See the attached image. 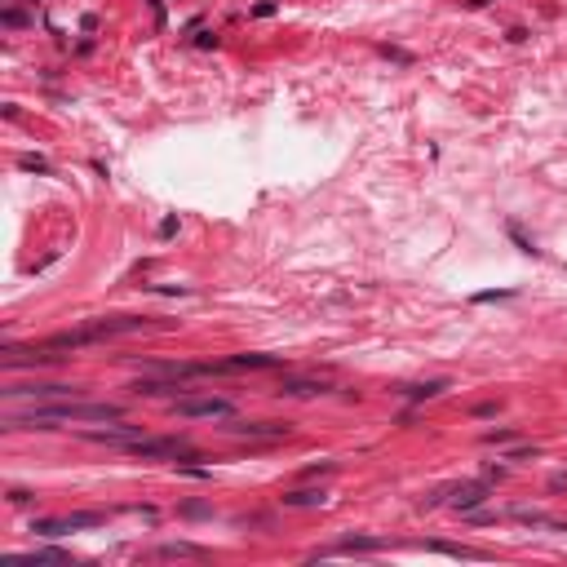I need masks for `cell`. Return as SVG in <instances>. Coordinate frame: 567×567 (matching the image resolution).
<instances>
[{
	"instance_id": "6da1fadb",
	"label": "cell",
	"mask_w": 567,
	"mask_h": 567,
	"mask_svg": "<svg viewBox=\"0 0 567 567\" xmlns=\"http://www.w3.org/2000/svg\"><path fill=\"white\" fill-rule=\"evenodd\" d=\"M120 413H125L120 404H35L31 413H9L5 430H54L58 421H120Z\"/></svg>"
},
{
	"instance_id": "7a4b0ae2",
	"label": "cell",
	"mask_w": 567,
	"mask_h": 567,
	"mask_svg": "<svg viewBox=\"0 0 567 567\" xmlns=\"http://www.w3.org/2000/svg\"><path fill=\"white\" fill-rule=\"evenodd\" d=\"M106 514L98 510H76V514H63V518H35L31 532L35 536H67V532H84V527H98Z\"/></svg>"
},
{
	"instance_id": "3957f363",
	"label": "cell",
	"mask_w": 567,
	"mask_h": 567,
	"mask_svg": "<svg viewBox=\"0 0 567 567\" xmlns=\"http://www.w3.org/2000/svg\"><path fill=\"white\" fill-rule=\"evenodd\" d=\"M125 448L134 456H147V461L151 456H173V461L177 456H195V448H191L186 439H134V443H125Z\"/></svg>"
},
{
	"instance_id": "277c9868",
	"label": "cell",
	"mask_w": 567,
	"mask_h": 567,
	"mask_svg": "<svg viewBox=\"0 0 567 567\" xmlns=\"http://www.w3.org/2000/svg\"><path fill=\"white\" fill-rule=\"evenodd\" d=\"M80 394V385H63V381H31V385H5V399H67Z\"/></svg>"
},
{
	"instance_id": "5b68a950",
	"label": "cell",
	"mask_w": 567,
	"mask_h": 567,
	"mask_svg": "<svg viewBox=\"0 0 567 567\" xmlns=\"http://www.w3.org/2000/svg\"><path fill=\"white\" fill-rule=\"evenodd\" d=\"M173 413L177 417H231L235 413V404L231 399H186V394H177L173 399Z\"/></svg>"
},
{
	"instance_id": "8992f818",
	"label": "cell",
	"mask_w": 567,
	"mask_h": 567,
	"mask_svg": "<svg viewBox=\"0 0 567 567\" xmlns=\"http://www.w3.org/2000/svg\"><path fill=\"white\" fill-rule=\"evenodd\" d=\"M488 492H492V479H484V484H456L448 505H452L456 514H470L474 505H484V501H488Z\"/></svg>"
},
{
	"instance_id": "52a82bcc",
	"label": "cell",
	"mask_w": 567,
	"mask_h": 567,
	"mask_svg": "<svg viewBox=\"0 0 567 567\" xmlns=\"http://www.w3.org/2000/svg\"><path fill=\"white\" fill-rule=\"evenodd\" d=\"M231 434H244V439H288V421H239V426H226Z\"/></svg>"
},
{
	"instance_id": "ba28073f",
	"label": "cell",
	"mask_w": 567,
	"mask_h": 567,
	"mask_svg": "<svg viewBox=\"0 0 567 567\" xmlns=\"http://www.w3.org/2000/svg\"><path fill=\"white\" fill-rule=\"evenodd\" d=\"M280 355H235V359H217L213 372H253V368H280Z\"/></svg>"
},
{
	"instance_id": "9c48e42d",
	"label": "cell",
	"mask_w": 567,
	"mask_h": 567,
	"mask_svg": "<svg viewBox=\"0 0 567 567\" xmlns=\"http://www.w3.org/2000/svg\"><path fill=\"white\" fill-rule=\"evenodd\" d=\"M84 439L89 443H134V439H142V426H106V430H84Z\"/></svg>"
},
{
	"instance_id": "30bf717a",
	"label": "cell",
	"mask_w": 567,
	"mask_h": 567,
	"mask_svg": "<svg viewBox=\"0 0 567 567\" xmlns=\"http://www.w3.org/2000/svg\"><path fill=\"white\" fill-rule=\"evenodd\" d=\"M324 390H333L328 381H310V377H288L280 385V394H288V399H310V394H324Z\"/></svg>"
},
{
	"instance_id": "8fae6325",
	"label": "cell",
	"mask_w": 567,
	"mask_h": 567,
	"mask_svg": "<svg viewBox=\"0 0 567 567\" xmlns=\"http://www.w3.org/2000/svg\"><path fill=\"white\" fill-rule=\"evenodd\" d=\"M372 550H381L377 536H346V541H337L333 550H319V554L328 559V554H372Z\"/></svg>"
},
{
	"instance_id": "7c38bea8",
	"label": "cell",
	"mask_w": 567,
	"mask_h": 567,
	"mask_svg": "<svg viewBox=\"0 0 567 567\" xmlns=\"http://www.w3.org/2000/svg\"><path fill=\"white\" fill-rule=\"evenodd\" d=\"M443 390H448V381H421V385H399V394H404V399H413V404H421V399H439Z\"/></svg>"
},
{
	"instance_id": "4fadbf2b",
	"label": "cell",
	"mask_w": 567,
	"mask_h": 567,
	"mask_svg": "<svg viewBox=\"0 0 567 567\" xmlns=\"http://www.w3.org/2000/svg\"><path fill=\"white\" fill-rule=\"evenodd\" d=\"M177 377H164V381H134V394H147V399H160V394H173L177 390Z\"/></svg>"
},
{
	"instance_id": "5bb4252c",
	"label": "cell",
	"mask_w": 567,
	"mask_h": 567,
	"mask_svg": "<svg viewBox=\"0 0 567 567\" xmlns=\"http://www.w3.org/2000/svg\"><path fill=\"white\" fill-rule=\"evenodd\" d=\"M284 505H328V492L324 488H297V492H284Z\"/></svg>"
},
{
	"instance_id": "9a60e30c",
	"label": "cell",
	"mask_w": 567,
	"mask_h": 567,
	"mask_svg": "<svg viewBox=\"0 0 567 567\" xmlns=\"http://www.w3.org/2000/svg\"><path fill=\"white\" fill-rule=\"evenodd\" d=\"M155 554H160V559H204V550L191 545V541H168V545H160Z\"/></svg>"
},
{
	"instance_id": "2e32d148",
	"label": "cell",
	"mask_w": 567,
	"mask_h": 567,
	"mask_svg": "<svg viewBox=\"0 0 567 567\" xmlns=\"http://www.w3.org/2000/svg\"><path fill=\"white\" fill-rule=\"evenodd\" d=\"M18 164H22V168H35V173H54L45 155H18Z\"/></svg>"
},
{
	"instance_id": "e0dca14e",
	"label": "cell",
	"mask_w": 567,
	"mask_h": 567,
	"mask_svg": "<svg viewBox=\"0 0 567 567\" xmlns=\"http://www.w3.org/2000/svg\"><path fill=\"white\" fill-rule=\"evenodd\" d=\"M31 559H35V563H67L71 554H63V550H35Z\"/></svg>"
},
{
	"instance_id": "ac0fdd59",
	"label": "cell",
	"mask_w": 567,
	"mask_h": 567,
	"mask_svg": "<svg viewBox=\"0 0 567 567\" xmlns=\"http://www.w3.org/2000/svg\"><path fill=\"white\" fill-rule=\"evenodd\" d=\"M541 448L536 443H523V448H514V452H505V461H527V456H536Z\"/></svg>"
},
{
	"instance_id": "d6986e66",
	"label": "cell",
	"mask_w": 567,
	"mask_h": 567,
	"mask_svg": "<svg viewBox=\"0 0 567 567\" xmlns=\"http://www.w3.org/2000/svg\"><path fill=\"white\" fill-rule=\"evenodd\" d=\"M510 439H514V430H510V426H501V430H488V434H484V443H510Z\"/></svg>"
},
{
	"instance_id": "ffe728a7",
	"label": "cell",
	"mask_w": 567,
	"mask_h": 567,
	"mask_svg": "<svg viewBox=\"0 0 567 567\" xmlns=\"http://www.w3.org/2000/svg\"><path fill=\"white\" fill-rule=\"evenodd\" d=\"M381 54H385V58H394V63H404V67L413 63V54H408V49H399V45H385Z\"/></svg>"
},
{
	"instance_id": "44dd1931",
	"label": "cell",
	"mask_w": 567,
	"mask_h": 567,
	"mask_svg": "<svg viewBox=\"0 0 567 567\" xmlns=\"http://www.w3.org/2000/svg\"><path fill=\"white\" fill-rule=\"evenodd\" d=\"M9 501L14 505H31V492L27 488H9Z\"/></svg>"
},
{
	"instance_id": "7402d4cb",
	"label": "cell",
	"mask_w": 567,
	"mask_h": 567,
	"mask_svg": "<svg viewBox=\"0 0 567 567\" xmlns=\"http://www.w3.org/2000/svg\"><path fill=\"white\" fill-rule=\"evenodd\" d=\"M550 488H554V492H563V488H567V474H554V479H550Z\"/></svg>"
}]
</instances>
